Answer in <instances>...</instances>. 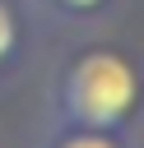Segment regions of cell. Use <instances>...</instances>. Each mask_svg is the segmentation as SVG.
Wrapping results in <instances>:
<instances>
[{"label":"cell","mask_w":144,"mask_h":148,"mask_svg":"<svg viewBox=\"0 0 144 148\" xmlns=\"http://www.w3.org/2000/svg\"><path fill=\"white\" fill-rule=\"evenodd\" d=\"M14 46H19V18H14L9 0H0V65L14 56Z\"/></svg>","instance_id":"3"},{"label":"cell","mask_w":144,"mask_h":148,"mask_svg":"<svg viewBox=\"0 0 144 148\" xmlns=\"http://www.w3.org/2000/svg\"><path fill=\"white\" fill-rule=\"evenodd\" d=\"M139 102H144L139 65L116 46H88L60 69L51 88V125L125 134L130 120L139 116Z\"/></svg>","instance_id":"1"},{"label":"cell","mask_w":144,"mask_h":148,"mask_svg":"<svg viewBox=\"0 0 144 148\" xmlns=\"http://www.w3.org/2000/svg\"><path fill=\"white\" fill-rule=\"evenodd\" d=\"M42 148H125L121 134H107V130H79V125H51L46 143Z\"/></svg>","instance_id":"2"},{"label":"cell","mask_w":144,"mask_h":148,"mask_svg":"<svg viewBox=\"0 0 144 148\" xmlns=\"http://www.w3.org/2000/svg\"><path fill=\"white\" fill-rule=\"evenodd\" d=\"M56 9H65V14H93V9H102L107 0H51Z\"/></svg>","instance_id":"4"}]
</instances>
